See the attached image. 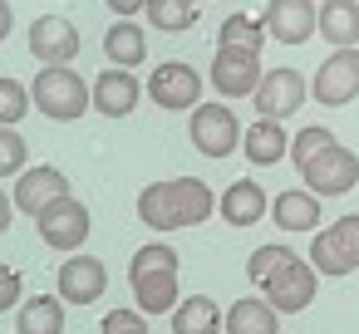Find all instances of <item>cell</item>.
Returning <instances> with one entry per match:
<instances>
[{
    "mask_svg": "<svg viewBox=\"0 0 359 334\" xmlns=\"http://www.w3.org/2000/svg\"><path fill=\"white\" fill-rule=\"evenodd\" d=\"M246 275L261 285V295H266L280 314L310 309V305H315V290H320V270H315L305 256H295L290 246H256Z\"/></svg>",
    "mask_w": 359,
    "mask_h": 334,
    "instance_id": "obj_1",
    "label": "cell"
},
{
    "mask_svg": "<svg viewBox=\"0 0 359 334\" xmlns=\"http://www.w3.org/2000/svg\"><path fill=\"white\" fill-rule=\"evenodd\" d=\"M217 207H222V197L202 177H172V182H153L138 192V221L153 231L202 226L207 216H217Z\"/></svg>",
    "mask_w": 359,
    "mask_h": 334,
    "instance_id": "obj_2",
    "label": "cell"
},
{
    "mask_svg": "<svg viewBox=\"0 0 359 334\" xmlns=\"http://www.w3.org/2000/svg\"><path fill=\"white\" fill-rule=\"evenodd\" d=\"M128 285H133V300L143 314H168L177 309V251L163 246V241H148L133 265H128Z\"/></svg>",
    "mask_w": 359,
    "mask_h": 334,
    "instance_id": "obj_3",
    "label": "cell"
},
{
    "mask_svg": "<svg viewBox=\"0 0 359 334\" xmlns=\"http://www.w3.org/2000/svg\"><path fill=\"white\" fill-rule=\"evenodd\" d=\"M30 94H35V109L55 123H74L94 109V84H84L74 69H40Z\"/></svg>",
    "mask_w": 359,
    "mask_h": 334,
    "instance_id": "obj_4",
    "label": "cell"
},
{
    "mask_svg": "<svg viewBox=\"0 0 359 334\" xmlns=\"http://www.w3.org/2000/svg\"><path fill=\"white\" fill-rule=\"evenodd\" d=\"M192 148L207 153V158H231L241 143H246V128L236 123V113L226 104H202L192 109Z\"/></svg>",
    "mask_w": 359,
    "mask_h": 334,
    "instance_id": "obj_5",
    "label": "cell"
},
{
    "mask_svg": "<svg viewBox=\"0 0 359 334\" xmlns=\"http://www.w3.org/2000/svg\"><path fill=\"white\" fill-rule=\"evenodd\" d=\"M35 226H40V241L45 246H55V251H69V256H79V246L89 241V207L69 192V197H60L55 207H45L40 216H35Z\"/></svg>",
    "mask_w": 359,
    "mask_h": 334,
    "instance_id": "obj_6",
    "label": "cell"
},
{
    "mask_svg": "<svg viewBox=\"0 0 359 334\" xmlns=\"http://www.w3.org/2000/svg\"><path fill=\"white\" fill-rule=\"evenodd\" d=\"M310 99L325 109H344L349 99H359V50H334L315 79H310Z\"/></svg>",
    "mask_w": 359,
    "mask_h": 334,
    "instance_id": "obj_7",
    "label": "cell"
},
{
    "mask_svg": "<svg viewBox=\"0 0 359 334\" xmlns=\"http://www.w3.org/2000/svg\"><path fill=\"white\" fill-rule=\"evenodd\" d=\"M148 94H153L158 109H172V113H182V109H202V74H197L187 60H168V64L153 69Z\"/></svg>",
    "mask_w": 359,
    "mask_h": 334,
    "instance_id": "obj_8",
    "label": "cell"
},
{
    "mask_svg": "<svg viewBox=\"0 0 359 334\" xmlns=\"http://www.w3.org/2000/svg\"><path fill=\"white\" fill-rule=\"evenodd\" d=\"M212 84H217V94H226V99H246V94L256 99V89L266 84L261 55L217 45V60H212Z\"/></svg>",
    "mask_w": 359,
    "mask_h": 334,
    "instance_id": "obj_9",
    "label": "cell"
},
{
    "mask_svg": "<svg viewBox=\"0 0 359 334\" xmlns=\"http://www.w3.org/2000/svg\"><path fill=\"white\" fill-rule=\"evenodd\" d=\"M30 55H35L45 69H69L74 55H79V30H74V20H65V15H40V20L30 25Z\"/></svg>",
    "mask_w": 359,
    "mask_h": 334,
    "instance_id": "obj_10",
    "label": "cell"
},
{
    "mask_svg": "<svg viewBox=\"0 0 359 334\" xmlns=\"http://www.w3.org/2000/svg\"><path fill=\"white\" fill-rule=\"evenodd\" d=\"M261 25L280 45H305L310 35H320V6H310V0H271L261 11Z\"/></svg>",
    "mask_w": 359,
    "mask_h": 334,
    "instance_id": "obj_11",
    "label": "cell"
},
{
    "mask_svg": "<svg viewBox=\"0 0 359 334\" xmlns=\"http://www.w3.org/2000/svg\"><path fill=\"white\" fill-rule=\"evenodd\" d=\"M55 290H60V300L65 305H94L104 290H109V265L99 260V256H69L65 265H60V275H55Z\"/></svg>",
    "mask_w": 359,
    "mask_h": 334,
    "instance_id": "obj_12",
    "label": "cell"
},
{
    "mask_svg": "<svg viewBox=\"0 0 359 334\" xmlns=\"http://www.w3.org/2000/svg\"><path fill=\"white\" fill-rule=\"evenodd\" d=\"M11 197H15V211H25V216H40L45 207H55L60 197H69V177H65L60 167L40 162V167H25V172L15 177Z\"/></svg>",
    "mask_w": 359,
    "mask_h": 334,
    "instance_id": "obj_13",
    "label": "cell"
},
{
    "mask_svg": "<svg viewBox=\"0 0 359 334\" xmlns=\"http://www.w3.org/2000/svg\"><path fill=\"white\" fill-rule=\"evenodd\" d=\"M305 94H310V84H305V74L300 69H290V64H280V69H266V84L256 89V109H261V118H290L300 104H305Z\"/></svg>",
    "mask_w": 359,
    "mask_h": 334,
    "instance_id": "obj_14",
    "label": "cell"
},
{
    "mask_svg": "<svg viewBox=\"0 0 359 334\" xmlns=\"http://www.w3.org/2000/svg\"><path fill=\"white\" fill-rule=\"evenodd\" d=\"M300 177H305V187L315 197H339V192H349L359 182V158L349 148H330L325 158H315L310 167H300Z\"/></svg>",
    "mask_w": 359,
    "mask_h": 334,
    "instance_id": "obj_15",
    "label": "cell"
},
{
    "mask_svg": "<svg viewBox=\"0 0 359 334\" xmlns=\"http://www.w3.org/2000/svg\"><path fill=\"white\" fill-rule=\"evenodd\" d=\"M138 94H143V84L133 79V69H104L94 79V109L104 118H128L138 109Z\"/></svg>",
    "mask_w": 359,
    "mask_h": 334,
    "instance_id": "obj_16",
    "label": "cell"
},
{
    "mask_svg": "<svg viewBox=\"0 0 359 334\" xmlns=\"http://www.w3.org/2000/svg\"><path fill=\"white\" fill-rule=\"evenodd\" d=\"M104 55H109V69H138L148 60V30L133 20H114L104 30Z\"/></svg>",
    "mask_w": 359,
    "mask_h": 334,
    "instance_id": "obj_17",
    "label": "cell"
},
{
    "mask_svg": "<svg viewBox=\"0 0 359 334\" xmlns=\"http://www.w3.org/2000/svg\"><path fill=\"white\" fill-rule=\"evenodd\" d=\"M222 221L226 226H256L266 211H271V202H266V192H261V182H251V177H241V182H231L226 192H222Z\"/></svg>",
    "mask_w": 359,
    "mask_h": 334,
    "instance_id": "obj_18",
    "label": "cell"
},
{
    "mask_svg": "<svg viewBox=\"0 0 359 334\" xmlns=\"http://www.w3.org/2000/svg\"><path fill=\"white\" fill-rule=\"evenodd\" d=\"M276 329H280V309H276L266 295L231 300V309H226V334H276Z\"/></svg>",
    "mask_w": 359,
    "mask_h": 334,
    "instance_id": "obj_19",
    "label": "cell"
},
{
    "mask_svg": "<svg viewBox=\"0 0 359 334\" xmlns=\"http://www.w3.org/2000/svg\"><path fill=\"white\" fill-rule=\"evenodd\" d=\"M271 216H276L280 231H310V226H320V197L305 192V187H285L271 202Z\"/></svg>",
    "mask_w": 359,
    "mask_h": 334,
    "instance_id": "obj_20",
    "label": "cell"
},
{
    "mask_svg": "<svg viewBox=\"0 0 359 334\" xmlns=\"http://www.w3.org/2000/svg\"><path fill=\"white\" fill-rule=\"evenodd\" d=\"M241 153H246L256 167H271V162H280V158L290 153V138H285V128H280L276 118H256V123L246 128Z\"/></svg>",
    "mask_w": 359,
    "mask_h": 334,
    "instance_id": "obj_21",
    "label": "cell"
},
{
    "mask_svg": "<svg viewBox=\"0 0 359 334\" xmlns=\"http://www.w3.org/2000/svg\"><path fill=\"white\" fill-rule=\"evenodd\" d=\"M222 329H226V314L207 295H187L172 309V334H222Z\"/></svg>",
    "mask_w": 359,
    "mask_h": 334,
    "instance_id": "obj_22",
    "label": "cell"
},
{
    "mask_svg": "<svg viewBox=\"0 0 359 334\" xmlns=\"http://www.w3.org/2000/svg\"><path fill=\"white\" fill-rule=\"evenodd\" d=\"M320 35L334 50H354V40H359V6L354 0H325L320 6Z\"/></svg>",
    "mask_w": 359,
    "mask_h": 334,
    "instance_id": "obj_23",
    "label": "cell"
},
{
    "mask_svg": "<svg viewBox=\"0 0 359 334\" xmlns=\"http://www.w3.org/2000/svg\"><path fill=\"white\" fill-rule=\"evenodd\" d=\"M15 329L20 334H65V300L60 295H35L20 305L15 314Z\"/></svg>",
    "mask_w": 359,
    "mask_h": 334,
    "instance_id": "obj_24",
    "label": "cell"
},
{
    "mask_svg": "<svg viewBox=\"0 0 359 334\" xmlns=\"http://www.w3.org/2000/svg\"><path fill=\"white\" fill-rule=\"evenodd\" d=\"M148 20L163 35H187L197 25V0H148Z\"/></svg>",
    "mask_w": 359,
    "mask_h": 334,
    "instance_id": "obj_25",
    "label": "cell"
},
{
    "mask_svg": "<svg viewBox=\"0 0 359 334\" xmlns=\"http://www.w3.org/2000/svg\"><path fill=\"white\" fill-rule=\"evenodd\" d=\"M266 40H271L266 25L251 20V15H226V20H222V45H226V50H251V55H261Z\"/></svg>",
    "mask_w": 359,
    "mask_h": 334,
    "instance_id": "obj_26",
    "label": "cell"
},
{
    "mask_svg": "<svg viewBox=\"0 0 359 334\" xmlns=\"http://www.w3.org/2000/svg\"><path fill=\"white\" fill-rule=\"evenodd\" d=\"M330 148H339V143H334V133L320 128V123H310V128H300V133L290 138V158H295V167H310V162L325 158Z\"/></svg>",
    "mask_w": 359,
    "mask_h": 334,
    "instance_id": "obj_27",
    "label": "cell"
},
{
    "mask_svg": "<svg viewBox=\"0 0 359 334\" xmlns=\"http://www.w3.org/2000/svg\"><path fill=\"white\" fill-rule=\"evenodd\" d=\"M310 265H315L320 275H349V270H354V265L339 256V246H334L330 226H325V231H315V241H310Z\"/></svg>",
    "mask_w": 359,
    "mask_h": 334,
    "instance_id": "obj_28",
    "label": "cell"
},
{
    "mask_svg": "<svg viewBox=\"0 0 359 334\" xmlns=\"http://www.w3.org/2000/svg\"><path fill=\"white\" fill-rule=\"evenodd\" d=\"M30 104H35V94L20 84V79H0V118H6V128H15L25 113H30Z\"/></svg>",
    "mask_w": 359,
    "mask_h": 334,
    "instance_id": "obj_29",
    "label": "cell"
},
{
    "mask_svg": "<svg viewBox=\"0 0 359 334\" xmlns=\"http://www.w3.org/2000/svg\"><path fill=\"white\" fill-rule=\"evenodd\" d=\"M25 138L15 133V128H6V133H0V177H20L25 172Z\"/></svg>",
    "mask_w": 359,
    "mask_h": 334,
    "instance_id": "obj_30",
    "label": "cell"
},
{
    "mask_svg": "<svg viewBox=\"0 0 359 334\" xmlns=\"http://www.w3.org/2000/svg\"><path fill=\"white\" fill-rule=\"evenodd\" d=\"M330 236H334V246H339V256L359 270V216L349 211V216H339L334 226H330Z\"/></svg>",
    "mask_w": 359,
    "mask_h": 334,
    "instance_id": "obj_31",
    "label": "cell"
},
{
    "mask_svg": "<svg viewBox=\"0 0 359 334\" xmlns=\"http://www.w3.org/2000/svg\"><path fill=\"white\" fill-rule=\"evenodd\" d=\"M133 329H148L143 309H109L104 314V334H133Z\"/></svg>",
    "mask_w": 359,
    "mask_h": 334,
    "instance_id": "obj_32",
    "label": "cell"
},
{
    "mask_svg": "<svg viewBox=\"0 0 359 334\" xmlns=\"http://www.w3.org/2000/svg\"><path fill=\"white\" fill-rule=\"evenodd\" d=\"M0 295H6V305H25V300H20V295H25L20 270H6V285H0Z\"/></svg>",
    "mask_w": 359,
    "mask_h": 334,
    "instance_id": "obj_33",
    "label": "cell"
},
{
    "mask_svg": "<svg viewBox=\"0 0 359 334\" xmlns=\"http://www.w3.org/2000/svg\"><path fill=\"white\" fill-rule=\"evenodd\" d=\"M109 11H114L118 20H133L138 11H148V0H109Z\"/></svg>",
    "mask_w": 359,
    "mask_h": 334,
    "instance_id": "obj_34",
    "label": "cell"
},
{
    "mask_svg": "<svg viewBox=\"0 0 359 334\" xmlns=\"http://www.w3.org/2000/svg\"><path fill=\"white\" fill-rule=\"evenodd\" d=\"M133 334H148V329H133Z\"/></svg>",
    "mask_w": 359,
    "mask_h": 334,
    "instance_id": "obj_35",
    "label": "cell"
},
{
    "mask_svg": "<svg viewBox=\"0 0 359 334\" xmlns=\"http://www.w3.org/2000/svg\"><path fill=\"white\" fill-rule=\"evenodd\" d=\"M197 6H202V0H197Z\"/></svg>",
    "mask_w": 359,
    "mask_h": 334,
    "instance_id": "obj_36",
    "label": "cell"
}]
</instances>
